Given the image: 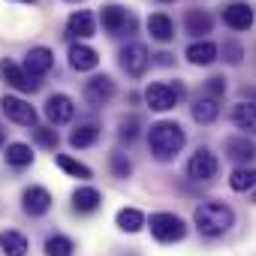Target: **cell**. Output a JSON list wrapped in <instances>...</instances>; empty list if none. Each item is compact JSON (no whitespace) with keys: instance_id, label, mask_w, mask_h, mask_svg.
<instances>
[{"instance_id":"cell-25","label":"cell","mask_w":256,"mask_h":256,"mask_svg":"<svg viewBox=\"0 0 256 256\" xmlns=\"http://www.w3.org/2000/svg\"><path fill=\"white\" fill-rule=\"evenodd\" d=\"M96 139H100V126L96 124H78L70 133V145L72 148H90Z\"/></svg>"},{"instance_id":"cell-21","label":"cell","mask_w":256,"mask_h":256,"mask_svg":"<svg viewBox=\"0 0 256 256\" xmlns=\"http://www.w3.org/2000/svg\"><path fill=\"white\" fill-rule=\"evenodd\" d=\"M0 250L6 256H24L28 253V238L16 229H4L0 232Z\"/></svg>"},{"instance_id":"cell-23","label":"cell","mask_w":256,"mask_h":256,"mask_svg":"<svg viewBox=\"0 0 256 256\" xmlns=\"http://www.w3.org/2000/svg\"><path fill=\"white\" fill-rule=\"evenodd\" d=\"M184 28H187V34H193V36H205V34H211V16H208L205 10H190V12L184 16Z\"/></svg>"},{"instance_id":"cell-30","label":"cell","mask_w":256,"mask_h":256,"mask_svg":"<svg viewBox=\"0 0 256 256\" xmlns=\"http://www.w3.org/2000/svg\"><path fill=\"white\" fill-rule=\"evenodd\" d=\"M72 250H76V244L66 235H48L46 238V253L48 256H72Z\"/></svg>"},{"instance_id":"cell-16","label":"cell","mask_w":256,"mask_h":256,"mask_svg":"<svg viewBox=\"0 0 256 256\" xmlns=\"http://www.w3.org/2000/svg\"><path fill=\"white\" fill-rule=\"evenodd\" d=\"M70 66H72V70H78V72L96 70V66H100V54H96L90 46L76 42V46H70Z\"/></svg>"},{"instance_id":"cell-38","label":"cell","mask_w":256,"mask_h":256,"mask_svg":"<svg viewBox=\"0 0 256 256\" xmlns=\"http://www.w3.org/2000/svg\"><path fill=\"white\" fill-rule=\"evenodd\" d=\"M250 100H253V106H256V88H253V90H250Z\"/></svg>"},{"instance_id":"cell-27","label":"cell","mask_w":256,"mask_h":256,"mask_svg":"<svg viewBox=\"0 0 256 256\" xmlns=\"http://www.w3.org/2000/svg\"><path fill=\"white\" fill-rule=\"evenodd\" d=\"M6 163L16 166V169L30 166V163H34V151H30V145H24V142H12V145H6Z\"/></svg>"},{"instance_id":"cell-34","label":"cell","mask_w":256,"mask_h":256,"mask_svg":"<svg viewBox=\"0 0 256 256\" xmlns=\"http://www.w3.org/2000/svg\"><path fill=\"white\" fill-rule=\"evenodd\" d=\"M223 94H226V78H223V76H214V78H208V82H205V96L220 100Z\"/></svg>"},{"instance_id":"cell-39","label":"cell","mask_w":256,"mask_h":256,"mask_svg":"<svg viewBox=\"0 0 256 256\" xmlns=\"http://www.w3.org/2000/svg\"><path fill=\"white\" fill-rule=\"evenodd\" d=\"M18 4H40V0H18Z\"/></svg>"},{"instance_id":"cell-10","label":"cell","mask_w":256,"mask_h":256,"mask_svg":"<svg viewBox=\"0 0 256 256\" xmlns=\"http://www.w3.org/2000/svg\"><path fill=\"white\" fill-rule=\"evenodd\" d=\"M22 208H24L30 217H42V214H48V208H52V193H48L46 187H28V190L22 193Z\"/></svg>"},{"instance_id":"cell-8","label":"cell","mask_w":256,"mask_h":256,"mask_svg":"<svg viewBox=\"0 0 256 256\" xmlns=\"http://www.w3.org/2000/svg\"><path fill=\"white\" fill-rule=\"evenodd\" d=\"M0 108L4 114L12 120V124H22V126H36V108L18 96H4L0 100Z\"/></svg>"},{"instance_id":"cell-37","label":"cell","mask_w":256,"mask_h":256,"mask_svg":"<svg viewBox=\"0 0 256 256\" xmlns=\"http://www.w3.org/2000/svg\"><path fill=\"white\" fill-rule=\"evenodd\" d=\"M6 145V130H0V148Z\"/></svg>"},{"instance_id":"cell-13","label":"cell","mask_w":256,"mask_h":256,"mask_svg":"<svg viewBox=\"0 0 256 256\" xmlns=\"http://www.w3.org/2000/svg\"><path fill=\"white\" fill-rule=\"evenodd\" d=\"M72 114H76V106H72V100H70L66 94H54V96H48V102H46V118H48L54 126L72 120Z\"/></svg>"},{"instance_id":"cell-3","label":"cell","mask_w":256,"mask_h":256,"mask_svg":"<svg viewBox=\"0 0 256 256\" xmlns=\"http://www.w3.org/2000/svg\"><path fill=\"white\" fill-rule=\"evenodd\" d=\"M148 226H151V235H154L160 244H175V241H181V238L187 235L184 220H181L178 214H169V211H157V214H151Z\"/></svg>"},{"instance_id":"cell-24","label":"cell","mask_w":256,"mask_h":256,"mask_svg":"<svg viewBox=\"0 0 256 256\" xmlns=\"http://www.w3.org/2000/svg\"><path fill=\"white\" fill-rule=\"evenodd\" d=\"M229 187H232L235 193H247V190H253V187H256V169H253V166H238V169H232V175H229Z\"/></svg>"},{"instance_id":"cell-26","label":"cell","mask_w":256,"mask_h":256,"mask_svg":"<svg viewBox=\"0 0 256 256\" xmlns=\"http://www.w3.org/2000/svg\"><path fill=\"white\" fill-rule=\"evenodd\" d=\"M217 114H220L217 100H211V96H199V100L193 102V120H199V124H211V120H217Z\"/></svg>"},{"instance_id":"cell-29","label":"cell","mask_w":256,"mask_h":256,"mask_svg":"<svg viewBox=\"0 0 256 256\" xmlns=\"http://www.w3.org/2000/svg\"><path fill=\"white\" fill-rule=\"evenodd\" d=\"M58 166L66 172V175H72V178H78V181H88L94 172H90V166H84V163H78V160H72L70 154H58Z\"/></svg>"},{"instance_id":"cell-31","label":"cell","mask_w":256,"mask_h":256,"mask_svg":"<svg viewBox=\"0 0 256 256\" xmlns=\"http://www.w3.org/2000/svg\"><path fill=\"white\" fill-rule=\"evenodd\" d=\"M108 166H112L114 178H130V172H133V166H130V160H126V154H120V151H114V154L108 157Z\"/></svg>"},{"instance_id":"cell-40","label":"cell","mask_w":256,"mask_h":256,"mask_svg":"<svg viewBox=\"0 0 256 256\" xmlns=\"http://www.w3.org/2000/svg\"><path fill=\"white\" fill-rule=\"evenodd\" d=\"M160 4H172V0H160Z\"/></svg>"},{"instance_id":"cell-11","label":"cell","mask_w":256,"mask_h":256,"mask_svg":"<svg viewBox=\"0 0 256 256\" xmlns=\"http://www.w3.org/2000/svg\"><path fill=\"white\" fill-rule=\"evenodd\" d=\"M52 66H54V54H52V48H46V46L30 48V52H28V58H24V72H28V76H34V78L46 76Z\"/></svg>"},{"instance_id":"cell-18","label":"cell","mask_w":256,"mask_h":256,"mask_svg":"<svg viewBox=\"0 0 256 256\" xmlns=\"http://www.w3.org/2000/svg\"><path fill=\"white\" fill-rule=\"evenodd\" d=\"M217 54H220V48H217L214 42H208V40H199V42H193V46L187 48V60L196 64V66H208V64H214Z\"/></svg>"},{"instance_id":"cell-7","label":"cell","mask_w":256,"mask_h":256,"mask_svg":"<svg viewBox=\"0 0 256 256\" xmlns=\"http://www.w3.org/2000/svg\"><path fill=\"white\" fill-rule=\"evenodd\" d=\"M217 169H220V163H217V157H214L208 148H199V151L190 157V163H187V175H190L193 181H211V178L217 175Z\"/></svg>"},{"instance_id":"cell-15","label":"cell","mask_w":256,"mask_h":256,"mask_svg":"<svg viewBox=\"0 0 256 256\" xmlns=\"http://www.w3.org/2000/svg\"><path fill=\"white\" fill-rule=\"evenodd\" d=\"M223 22H226V28H232V30H247V28L253 24V10H250L247 4H241V0H235V4H229V6L223 10Z\"/></svg>"},{"instance_id":"cell-9","label":"cell","mask_w":256,"mask_h":256,"mask_svg":"<svg viewBox=\"0 0 256 256\" xmlns=\"http://www.w3.org/2000/svg\"><path fill=\"white\" fill-rule=\"evenodd\" d=\"M148 64H151V54H148V48L142 42H130L120 52V66L130 76H142L148 70Z\"/></svg>"},{"instance_id":"cell-35","label":"cell","mask_w":256,"mask_h":256,"mask_svg":"<svg viewBox=\"0 0 256 256\" xmlns=\"http://www.w3.org/2000/svg\"><path fill=\"white\" fill-rule=\"evenodd\" d=\"M223 58H226L229 64H241L244 52H241V46H238V42H223Z\"/></svg>"},{"instance_id":"cell-42","label":"cell","mask_w":256,"mask_h":256,"mask_svg":"<svg viewBox=\"0 0 256 256\" xmlns=\"http://www.w3.org/2000/svg\"><path fill=\"white\" fill-rule=\"evenodd\" d=\"M72 4H78V0H72Z\"/></svg>"},{"instance_id":"cell-20","label":"cell","mask_w":256,"mask_h":256,"mask_svg":"<svg viewBox=\"0 0 256 256\" xmlns=\"http://www.w3.org/2000/svg\"><path fill=\"white\" fill-rule=\"evenodd\" d=\"M232 124L244 133H256V106L253 102H238L232 106Z\"/></svg>"},{"instance_id":"cell-17","label":"cell","mask_w":256,"mask_h":256,"mask_svg":"<svg viewBox=\"0 0 256 256\" xmlns=\"http://www.w3.org/2000/svg\"><path fill=\"white\" fill-rule=\"evenodd\" d=\"M100 202H102V196L96 187H76V193H72V211H78V214H94L100 208Z\"/></svg>"},{"instance_id":"cell-22","label":"cell","mask_w":256,"mask_h":256,"mask_svg":"<svg viewBox=\"0 0 256 256\" xmlns=\"http://www.w3.org/2000/svg\"><path fill=\"white\" fill-rule=\"evenodd\" d=\"M66 28H70L72 36L88 40V36H94V16L84 12V10H78V12H72V16L66 18Z\"/></svg>"},{"instance_id":"cell-19","label":"cell","mask_w":256,"mask_h":256,"mask_svg":"<svg viewBox=\"0 0 256 256\" xmlns=\"http://www.w3.org/2000/svg\"><path fill=\"white\" fill-rule=\"evenodd\" d=\"M148 30H151V36H154L157 42L175 40V24H172V18H169L166 12H154V16L148 18Z\"/></svg>"},{"instance_id":"cell-2","label":"cell","mask_w":256,"mask_h":256,"mask_svg":"<svg viewBox=\"0 0 256 256\" xmlns=\"http://www.w3.org/2000/svg\"><path fill=\"white\" fill-rule=\"evenodd\" d=\"M193 223H196V229H199L205 238H217V235H223V232L232 229L235 214H232L229 205L211 199V202H199V205H196V211H193Z\"/></svg>"},{"instance_id":"cell-1","label":"cell","mask_w":256,"mask_h":256,"mask_svg":"<svg viewBox=\"0 0 256 256\" xmlns=\"http://www.w3.org/2000/svg\"><path fill=\"white\" fill-rule=\"evenodd\" d=\"M184 142H187V136L181 130V124H175V120H160V124L151 126V133H148V148H151V154L160 163H169L172 157H178Z\"/></svg>"},{"instance_id":"cell-41","label":"cell","mask_w":256,"mask_h":256,"mask_svg":"<svg viewBox=\"0 0 256 256\" xmlns=\"http://www.w3.org/2000/svg\"><path fill=\"white\" fill-rule=\"evenodd\" d=\"M253 202H256V190H253Z\"/></svg>"},{"instance_id":"cell-5","label":"cell","mask_w":256,"mask_h":256,"mask_svg":"<svg viewBox=\"0 0 256 256\" xmlns=\"http://www.w3.org/2000/svg\"><path fill=\"white\" fill-rule=\"evenodd\" d=\"M100 22H102V28H106L108 34H133V30H136V18H133V12H126V10L118 6V4L102 6Z\"/></svg>"},{"instance_id":"cell-6","label":"cell","mask_w":256,"mask_h":256,"mask_svg":"<svg viewBox=\"0 0 256 256\" xmlns=\"http://www.w3.org/2000/svg\"><path fill=\"white\" fill-rule=\"evenodd\" d=\"M0 76H4V82H6L10 88H16V90H22V94L40 90V78L28 76V72H24L18 64H12V60H0Z\"/></svg>"},{"instance_id":"cell-4","label":"cell","mask_w":256,"mask_h":256,"mask_svg":"<svg viewBox=\"0 0 256 256\" xmlns=\"http://www.w3.org/2000/svg\"><path fill=\"white\" fill-rule=\"evenodd\" d=\"M184 96V88L181 84H163V82H157V84H151L148 90H145V102L154 108V112H169V108H175V102Z\"/></svg>"},{"instance_id":"cell-32","label":"cell","mask_w":256,"mask_h":256,"mask_svg":"<svg viewBox=\"0 0 256 256\" xmlns=\"http://www.w3.org/2000/svg\"><path fill=\"white\" fill-rule=\"evenodd\" d=\"M34 136H36V142L42 145V148H48V151H54L58 148V133L52 130V126H36V130H34Z\"/></svg>"},{"instance_id":"cell-36","label":"cell","mask_w":256,"mask_h":256,"mask_svg":"<svg viewBox=\"0 0 256 256\" xmlns=\"http://www.w3.org/2000/svg\"><path fill=\"white\" fill-rule=\"evenodd\" d=\"M157 58H160V64H163V66H169V64H172V54H166V52H163V54H157Z\"/></svg>"},{"instance_id":"cell-28","label":"cell","mask_w":256,"mask_h":256,"mask_svg":"<svg viewBox=\"0 0 256 256\" xmlns=\"http://www.w3.org/2000/svg\"><path fill=\"white\" fill-rule=\"evenodd\" d=\"M145 226V214L139 208H120L118 211V229L124 232H139Z\"/></svg>"},{"instance_id":"cell-33","label":"cell","mask_w":256,"mask_h":256,"mask_svg":"<svg viewBox=\"0 0 256 256\" xmlns=\"http://www.w3.org/2000/svg\"><path fill=\"white\" fill-rule=\"evenodd\" d=\"M118 136H120V139H126V142H133V139L139 136V118H136V114L124 118V120H120V130H118Z\"/></svg>"},{"instance_id":"cell-12","label":"cell","mask_w":256,"mask_h":256,"mask_svg":"<svg viewBox=\"0 0 256 256\" xmlns=\"http://www.w3.org/2000/svg\"><path fill=\"white\" fill-rule=\"evenodd\" d=\"M114 96V82L108 76H94L90 82H84V100L90 106H102Z\"/></svg>"},{"instance_id":"cell-14","label":"cell","mask_w":256,"mask_h":256,"mask_svg":"<svg viewBox=\"0 0 256 256\" xmlns=\"http://www.w3.org/2000/svg\"><path fill=\"white\" fill-rule=\"evenodd\" d=\"M226 157L241 163V166H247V163L256 160V145L247 136H232V139H226Z\"/></svg>"}]
</instances>
